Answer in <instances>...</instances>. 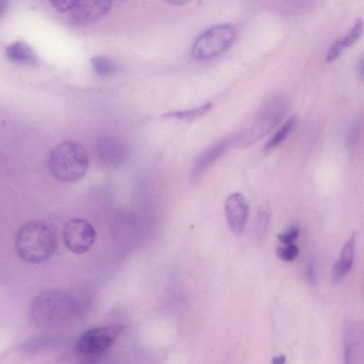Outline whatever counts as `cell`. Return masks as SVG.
Here are the masks:
<instances>
[{
    "mask_svg": "<svg viewBox=\"0 0 364 364\" xmlns=\"http://www.w3.org/2000/svg\"><path fill=\"white\" fill-rule=\"evenodd\" d=\"M358 70L361 77L363 75V58L361 57L358 64Z\"/></svg>",
    "mask_w": 364,
    "mask_h": 364,
    "instance_id": "obj_27",
    "label": "cell"
},
{
    "mask_svg": "<svg viewBox=\"0 0 364 364\" xmlns=\"http://www.w3.org/2000/svg\"><path fill=\"white\" fill-rule=\"evenodd\" d=\"M355 235L352 234L344 244L340 258L334 263L332 269V279L335 284L341 282L350 271L353 262Z\"/></svg>",
    "mask_w": 364,
    "mask_h": 364,
    "instance_id": "obj_13",
    "label": "cell"
},
{
    "mask_svg": "<svg viewBox=\"0 0 364 364\" xmlns=\"http://www.w3.org/2000/svg\"><path fill=\"white\" fill-rule=\"evenodd\" d=\"M91 64L95 72L103 77L111 76L119 70L117 64L112 59L105 56L92 57Z\"/></svg>",
    "mask_w": 364,
    "mask_h": 364,
    "instance_id": "obj_15",
    "label": "cell"
},
{
    "mask_svg": "<svg viewBox=\"0 0 364 364\" xmlns=\"http://www.w3.org/2000/svg\"><path fill=\"white\" fill-rule=\"evenodd\" d=\"M164 1L170 4L181 5V4H186L192 0H164Z\"/></svg>",
    "mask_w": 364,
    "mask_h": 364,
    "instance_id": "obj_25",
    "label": "cell"
},
{
    "mask_svg": "<svg viewBox=\"0 0 364 364\" xmlns=\"http://www.w3.org/2000/svg\"><path fill=\"white\" fill-rule=\"evenodd\" d=\"M363 328L357 323H347L345 329L344 359L346 363H356L363 356Z\"/></svg>",
    "mask_w": 364,
    "mask_h": 364,
    "instance_id": "obj_12",
    "label": "cell"
},
{
    "mask_svg": "<svg viewBox=\"0 0 364 364\" xmlns=\"http://www.w3.org/2000/svg\"><path fill=\"white\" fill-rule=\"evenodd\" d=\"M89 157L85 148L75 141H63L55 145L48 156L52 176L62 183H73L87 173Z\"/></svg>",
    "mask_w": 364,
    "mask_h": 364,
    "instance_id": "obj_2",
    "label": "cell"
},
{
    "mask_svg": "<svg viewBox=\"0 0 364 364\" xmlns=\"http://www.w3.org/2000/svg\"><path fill=\"white\" fill-rule=\"evenodd\" d=\"M98 161L107 166L122 165L127 158V149L119 139L112 136H102L97 139L95 146Z\"/></svg>",
    "mask_w": 364,
    "mask_h": 364,
    "instance_id": "obj_9",
    "label": "cell"
},
{
    "mask_svg": "<svg viewBox=\"0 0 364 364\" xmlns=\"http://www.w3.org/2000/svg\"><path fill=\"white\" fill-rule=\"evenodd\" d=\"M65 245L72 252L82 255L93 246L96 239L95 228L82 218L68 220L63 230Z\"/></svg>",
    "mask_w": 364,
    "mask_h": 364,
    "instance_id": "obj_6",
    "label": "cell"
},
{
    "mask_svg": "<svg viewBox=\"0 0 364 364\" xmlns=\"http://www.w3.org/2000/svg\"><path fill=\"white\" fill-rule=\"evenodd\" d=\"M270 220V214L267 207H262L258 212L257 218L253 230V238L260 243L264 238Z\"/></svg>",
    "mask_w": 364,
    "mask_h": 364,
    "instance_id": "obj_17",
    "label": "cell"
},
{
    "mask_svg": "<svg viewBox=\"0 0 364 364\" xmlns=\"http://www.w3.org/2000/svg\"><path fill=\"white\" fill-rule=\"evenodd\" d=\"M231 139H224L208 147L196 160L192 171L191 179L198 181L207 169L227 151Z\"/></svg>",
    "mask_w": 364,
    "mask_h": 364,
    "instance_id": "obj_11",
    "label": "cell"
},
{
    "mask_svg": "<svg viewBox=\"0 0 364 364\" xmlns=\"http://www.w3.org/2000/svg\"><path fill=\"white\" fill-rule=\"evenodd\" d=\"M57 238L53 228L41 220L26 223L18 229L15 248L18 257L26 262L39 264L54 253Z\"/></svg>",
    "mask_w": 364,
    "mask_h": 364,
    "instance_id": "obj_1",
    "label": "cell"
},
{
    "mask_svg": "<svg viewBox=\"0 0 364 364\" xmlns=\"http://www.w3.org/2000/svg\"><path fill=\"white\" fill-rule=\"evenodd\" d=\"M235 28L229 23L213 26L202 33L193 44L191 53L197 60H206L220 55L232 44Z\"/></svg>",
    "mask_w": 364,
    "mask_h": 364,
    "instance_id": "obj_5",
    "label": "cell"
},
{
    "mask_svg": "<svg viewBox=\"0 0 364 364\" xmlns=\"http://www.w3.org/2000/svg\"><path fill=\"white\" fill-rule=\"evenodd\" d=\"M299 249L294 244H282L276 249V255L278 258L284 262H292L299 255Z\"/></svg>",
    "mask_w": 364,
    "mask_h": 364,
    "instance_id": "obj_20",
    "label": "cell"
},
{
    "mask_svg": "<svg viewBox=\"0 0 364 364\" xmlns=\"http://www.w3.org/2000/svg\"><path fill=\"white\" fill-rule=\"evenodd\" d=\"M78 0H49L50 4L58 11L65 12L71 10Z\"/></svg>",
    "mask_w": 364,
    "mask_h": 364,
    "instance_id": "obj_22",
    "label": "cell"
},
{
    "mask_svg": "<svg viewBox=\"0 0 364 364\" xmlns=\"http://www.w3.org/2000/svg\"><path fill=\"white\" fill-rule=\"evenodd\" d=\"M305 277L310 285L316 287L318 283L316 270L314 264L309 262L305 271Z\"/></svg>",
    "mask_w": 364,
    "mask_h": 364,
    "instance_id": "obj_23",
    "label": "cell"
},
{
    "mask_svg": "<svg viewBox=\"0 0 364 364\" xmlns=\"http://www.w3.org/2000/svg\"><path fill=\"white\" fill-rule=\"evenodd\" d=\"M8 4V0H0V16L5 11Z\"/></svg>",
    "mask_w": 364,
    "mask_h": 364,
    "instance_id": "obj_26",
    "label": "cell"
},
{
    "mask_svg": "<svg viewBox=\"0 0 364 364\" xmlns=\"http://www.w3.org/2000/svg\"><path fill=\"white\" fill-rule=\"evenodd\" d=\"M212 107L210 102H207L199 107L189 109L178 110L167 112L164 114L166 117L176 118L184 121H192L206 114Z\"/></svg>",
    "mask_w": 364,
    "mask_h": 364,
    "instance_id": "obj_16",
    "label": "cell"
},
{
    "mask_svg": "<svg viewBox=\"0 0 364 364\" xmlns=\"http://www.w3.org/2000/svg\"><path fill=\"white\" fill-rule=\"evenodd\" d=\"M5 54L10 61L17 64L35 65L38 63L33 50L23 41H15L9 44L5 50Z\"/></svg>",
    "mask_w": 364,
    "mask_h": 364,
    "instance_id": "obj_14",
    "label": "cell"
},
{
    "mask_svg": "<svg viewBox=\"0 0 364 364\" xmlns=\"http://www.w3.org/2000/svg\"><path fill=\"white\" fill-rule=\"evenodd\" d=\"M287 358L284 355H278L272 358V363L274 364H283L286 363Z\"/></svg>",
    "mask_w": 364,
    "mask_h": 364,
    "instance_id": "obj_24",
    "label": "cell"
},
{
    "mask_svg": "<svg viewBox=\"0 0 364 364\" xmlns=\"http://www.w3.org/2000/svg\"><path fill=\"white\" fill-rule=\"evenodd\" d=\"M225 214L232 231L237 235L242 233L248 219L249 207L241 193H233L227 198Z\"/></svg>",
    "mask_w": 364,
    "mask_h": 364,
    "instance_id": "obj_10",
    "label": "cell"
},
{
    "mask_svg": "<svg viewBox=\"0 0 364 364\" xmlns=\"http://www.w3.org/2000/svg\"><path fill=\"white\" fill-rule=\"evenodd\" d=\"M74 308L73 300L63 291L46 290L33 297L29 316L36 327L50 329L62 325L71 316Z\"/></svg>",
    "mask_w": 364,
    "mask_h": 364,
    "instance_id": "obj_3",
    "label": "cell"
},
{
    "mask_svg": "<svg viewBox=\"0 0 364 364\" xmlns=\"http://www.w3.org/2000/svg\"><path fill=\"white\" fill-rule=\"evenodd\" d=\"M296 120L294 117L289 118L281 128L267 141L264 149L269 151L279 145L292 130Z\"/></svg>",
    "mask_w": 364,
    "mask_h": 364,
    "instance_id": "obj_18",
    "label": "cell"
},
{
    "mask_svg": "<svg viewBox=\"0 0 364 364\" xmlns=\"http://www.w3.org/2000/svg\"><path fill=\"white\" fill-rule=\"evenodd\" d=\"M123 329L122 325L114 324L85 331L76 341L75 353L86 363L100 361L112 347Z\"/></svg>",
    "mask_w": 364,
    "mask_h": 364,
    "instance_id": "obj_4",
    "label": "cell"
},
{
    "mask_svg": "<svg viewBox=\"0 0 364 364\" xmlns=\"http://www.w3.org/2000/svg\"><path fill=\"white\" fill-rule=\"evenodd\" d=\"M271 100L260 111L252 127H251V133H249L250 137L248 138L246 142L247 144H251L252 141L257 140V139L262 136L282 119L286 110L285 101L281 97H275Z\"/></svg>",
    "mask_w": 364,
    "mask_h": 364,
    "instance_id": "obj_7",
    "label": "cell"
},
{
    "mask_svg": "<svg viewBox=\"0 0 364 364\" xmlns=\"http://www.w3.org/2000/svg\"><path fill=\"white\" fill-rule=\"evenodd\" d=\"M363 24L360 19H358L350 31L338 42L343 50L354 44L360 37L363 32Z\"/></svg>",
    "mask_w": 364,
    "mask_h": 364,
    "instance_id": "obj_19",
    "label": "cell"
},
{
    "mask_svg": "<svg viewBox=\"0 0 364 364\" xmlns=\"http://www.w3.org/2000/svg\"><path fill=\"white\" fill-rule=\"evenodd\" d=\"M299 235V229L297 226H291L287 231L277 235L278 240L282 244H291L297 239Z\"/></svg>",
    "mask_w": 364,
    "mask_h": 364,
    "instance_id": "obj_21",
    "label": "cell"
},
{
    "mask_svg": "<svg viewBox=\"0 0 364 364\" xmlns=\"http://www.w3.org/2000/svg\"><path fill=\"white\" fill-rule=\"evenodd\" d=\"M112 0H78L71 9L70 20L76 26L95 22L111 9Z\"/></svg>",
    "mask_w": 364,
    "mask_h": 364,
    "instance_id": "obj_8",
    "label": "cell"
}]
</instances>
